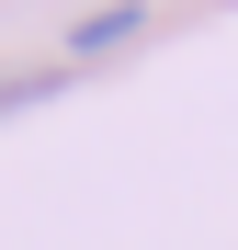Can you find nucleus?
Segmentation results:
<instances>
[{
  "label": "nucleus",
  "mask_w": 238,
  "mask_h": 250,
  "mask_svg": "<svg viewBox=\"0 0 238 250\" xmlns=\"http://www.w3.org/2000/svg\"><path fill=\"white\" fill-rule=\"evenodd\" d=\"M136 34H147V12H136V0H113V12L68 23V57H113V46H136Z\"/></svg>",
  "instance_id": "nucleus-1"
},
{
  "label": "nucleus",
  "mask_w": 238,
  "mask_h": 250,
  "mask_svg": "<svg viewBox=\"0 0 238 250\" xmlns=\"http://www.w3.org/2000/svg\"><path fill=\"white\" fill-rule=\"evenodd\" d=\"M57 91V68H12V80H0V114H23V103H46Z\"/></svg>",
  "instance_id": "nucleus-2"
}]
</instances>
